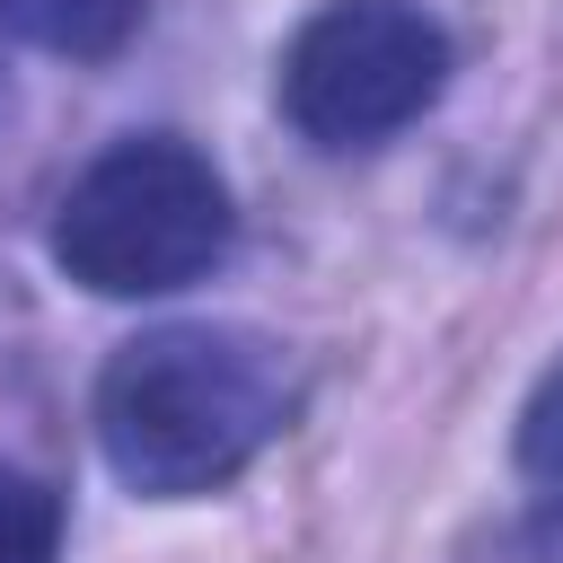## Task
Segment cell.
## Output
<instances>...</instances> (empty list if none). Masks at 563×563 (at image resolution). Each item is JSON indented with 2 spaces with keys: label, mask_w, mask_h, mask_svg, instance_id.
<instances>
[{
  "label": "cell",
  "mask_w": 563,
  "mask_h": 563,
  "mask_svg": "<svg viewBox=\"0 0 563 563\" xmlns=\"http://www.w3.org/2000/svg\"><path fill=\"white\" fill-rule=\"evenodd\" d=\"M62 554V493L26 466H0V563H53Z\"/></svg>",
  "instance_id": "5"
},
{
  "label": "cell",
  "mask_w": 563,
  "mask_h": 563,
  "mask_svg": "<svg viewBox=\"0 0 563 563\" xmlns=\"http://www.w3.org/2000/svg\"><path fill=\"white\" fill-rule=\"evenodd\" d=\"M510 466H519V484H563V352L537 369V387H528V405H519Z\"/></svg>",
  "instance_id": "6"
},
{
  "label": "cell",
  "mask_w": 563,
  "mask_h": 563,
  "mask_svg": "<svg viewBox=\"0 0 563 563\" xmlns=\"http://www.w3.org/2000/svg\"><path fill=\"white\" fill-rule=\"evenodd\" d=\"M466 563H563V484H537L528 510H510L466 545Z\"/></svg>",
  "instance_id": "7"
},
{
  "label": "cell",
  "mask_w": 563,
  "mask_h": 563,
  "mask_svg": "<svg viewBox=\"0 0 563 563\" xmlns=\"http://www.w3.org/2000/svg\"><path fill=\"white\" fill-rule=\"evenodd\" d=\"M238 202L211 150L185 132H123L106 141L53 202V264L88 299H167L229 264Z\"/></svg>",
  "instance_id": "2"
},
{
  "label": "cell",
  "mask_w": 563,
  "mask_h": 563,
  "mask_svg": "<svg viewBox=\"0 0 563 563\" xmlns=\"http://www.w3.org/2000/svg\"><path fill=\"white\" fill-rule=\"evenodd\" d=\"M88 422L132 501H211L299 422V369L255 325L185 317L106 352Z\"/></svg>",
  "instance_id": "1"
},
{
  "label": "cell",
  "mask_w": 563,
  "mask_h": 563,
  "mask_svg": "<svg viewBox=\"0 0 563 563\" xmlns=\"http://www.w3.org/2000/svg\"><path fill=\"white\" fill-rule=\"evenodd\" d=\"M0 26L53 62H114L150 26V0H0Z\"/></svg>",
  "instance_id": "4"
},
{
  "label": "cell",
  "mask_w": 563,
  "mask_h": 563,
  "mask_svg": "<svg viewBox=\"0 0 563 563\" xmlns=\"http://www.w3.org/2000/svg\"><path fill=\"white\" fill-rule=\"evenodd\" d=\"M457 44L422 0H317L282 62H273V106L308 150H378L413 132L449 97Z\"/></svg>",
  "instance_id": "3"
}]
</instances>
